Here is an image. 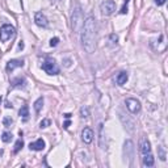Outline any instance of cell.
<instances>
[{"label":"cell","instance_id":"6da1fadb","mask_svg":"<svg viewBox=\"0 0 168 168\" xmlns=\"http://www.w3.org/2000/svg\"><path fill=\"white\" fill-rule=\"evenodd\" d=\"M81 43L87 52H93L96 47V36H97V26L96 20L92 16L85 18L81 26Z\"/></svg>","mask_w":168,"mask_h":168},{"label":"cell","instance_id":"7a4b0ae2","mask_svg":"<svg viewBox=\"0 0 168 168\" xmlns=\"http://www.w3.org/2000/svg\"><path fill=\"white\" fill-rule=\"evenodd\" d=\"M83 22L84 21H83V15H81L80 8H76L72 15V30L75 33H78L81 29V26H83Z\"/></svg>","mask_w":168,"mask_h":168},{"label":"cell","instance_id":"3957f363","mask_svg":"<svg viewBox=\"0 0 168 168\" xmlns=\"http://www.w3.org/2000/svg\"><path fill=\"white\" fill-rule=\"evenodd\" d=\"M42 68L49 75H58L59 74V67H58V64L55 63L54 59H46L42 63Z\"/></svg>","mask_w":168,"mask_h":168},{"label":"cell","instance_id":"277c9868","mask_svg":"<svg viewBox=\"0 0 168 168\" xmlns=\"http://www.w3.org/2000/svg\"><path fill=\"white\" fill-rule=\"evenodd\" d=\"M15 28L9 24H5L0 28V41L3 42H7L8 39H10L13 36H15Z\"/></svg>","mask_w":168,"mask_h":168},{"label":"cell","instance_id":"5b68a950","mask_svg":"<svg viewBox=\"0 0 168 168\" xmlns=\"http://www.w3.org/2000/svg\"><path fill=\"white\" fill-rule=\"evenodd\" d=\"M100 9H101L102 15L110 16L116 10V3L113 1V0H105L104 3H101V5H100Z\"/></svg>","mask_w":168,"mask_h":168},{"label":"cell","instance_id":"8992f818","mask_svg":"<svg viewBox=\"0 0 168 168\" xmlns=\"http://www.w3.org/2000/svg\"><path fill=\"white\" fill-rule=\"evenodd\" d=\"M126 108H127L133 114H135V113H138L139 110H141V102L136 99H127L126 100Z\"/></svg>","mask_w":168,"mask_h":168},{"label":"cell","instance_id":"52a82bcc","mask_svg":"<svg viewBox=\"0 0 168 168\" xmlns=\"http://www.w3.org/2000/svg\"><path fill=\"white\" fill-rule=\"evenodd\" d=\"M81 139H83L84 143H91L93 141V130L91 127H84L81 131Z\"/></svg>","mask_w":168,"mask_h":168},{"label":"cell","instance_id":"ba28073f","mask_svg":"<svg viewBox=\"0 0 168 168\" xmlns=\"http://www.w3.org/2000/svg\"><path fill=\"white\" fill-rule=\"evenodd\" d=\"M34 21H36V24L38 26H41V28H46L47 24H49L46 16H45L43 13H41V12H37L36 13V16H34Z\"/></svg>","mask_w":168,"mask_h":168},{"label":"cell","instance_id":"9c48e42d","mask_svg":"<svg viewBox=\"0 0 168 168\" xmlns=\"http://www.w3.org/2000/svg\"><path fill=\"white\" fill-rule=\"evenodd\" d=\"M22 66H24V59H10L9 62L7 63V71L10 72V71H13L15 68L22 67Z\"/></svg>","mask_w":168,"mask_h":168},{"label":"cell","instance_id":"30bf717a","mask_svg":"<svg viewBox=\"0 0 168 168\" xmlns=\"http://www.w3.org/2000/svg\"><path fill=\"white\" fill-rule=\"evenodd\" d=\"M29 148L33 150V151H42V150L45 148V141L43 139H37L36 142H33V143L29 144Z\"/></svg>","mask_w":168,"mask_h":168},{"label":"cell","instance_id":"8fae6325","mask_svg":"<svg viewBox=\"0 0 168 168\" xmlns=\"http://www.w3.org/2000/svg\"><path fill=\"white\" fill-rule=\"evenodd\" d=\"M141 152L143 155H146V154H150L151 152V146H150V142L147 141L146 138H143L142 139V144H141Z\"/></svg>","mask_w":168,"mask_h":168},{"label":"cell","instance_id":"7c38bea8","mask_svg":"<svg viewBox=\"0 0 168 168\" xmlns=\"http://www.w3.org/2000/svg\"><path fill=\"white\" fill-rule=\"evenodd\" d=\"M127 72H125V71H122V72H120L117 75V78H116V81H117L118 85H123V84L127 81Z\"/></svg>","mask_w":168,"mask_h":168},{"label":"cell","instance_id":"4fadbf2b","mask_svg":"<svg viewBox=\"0 0 168 168\" xmlns=\"http://www.w3.org/2000/svg\"><path fill=\"white\" fill-rule=\"evenodd\" d=\"M143 165L146 167H152L154 165V156L151 154H146L143 158Z\"/></svg>","mask_w":168,"mask_h":168},{"label":"cell","instance_id":"5bb4252c","mask_svg":"<svg viewBox=\"0 0 168 168\" xmlns=\"http://www.w3.org/2000/svg\"><path fill=\"white\" fill-rule=\"evenodd\" d=\"M18 114H20V117H22L24 121H28V118H29V106L28 105H24V106L20 109Z\"/></svg>","mask_w":168,"mask_h":168},{"label":"cell","instance_id":"9a60e30c","mask_svg":"<svg viewBox=\"0 0 168 168\" xmlns=\"http://www.w3.org/2000/svg\"><path fill=\"white\" fill-rule=\"evenodd\" d=\"M24 84H25V79L24 78H16L12 80L13 87H24Z\"/></svg>","mask_w":168,"mask_h":168},{"label":"cell","instance_id":"2e32d148","mask_svg":"<svg viewBox=\"0 0 168 168\" xmlns=\"http://www.w3.org/2000/svg\"><path fill=\"white\" fill-rule=\"evenodd\" d=\"M42 105H43V97H39V99L34 102V109H36V112H39V110L42 109Z\"/></svg>","mask_w":168,"mask_h":168},{"label":"cell","instance_id":"e0dca14e","mask_svg":"<svg viewBox=\"0 0 168 168\" xmlns=\"http://www.w3.org/2000/svg\"><path fill=\"white\" fill-rule=\"evenodd\" d=\"M24 147V141L22 139H18L17 142H16V144H15V148H13V152H15V154H17L18 151H20L21 148H22Z\"/></svg>","mask_w":168,"mask_h":168},{"label":"cell","instance_id":"ac0fdd59","mask_svg":"<svg viewBox=\"0 0 168 168\" xmlns=\"http://www.w3.org/2000/svg\"><path fill=\"white\" fill-rule=\"evenodd\" d=\"M1 139H3V142L8 143V142L12 141V134L8 133V131H4V133H3V135H1Z\"/></svg>","mask_w":168,"mask_h":168},{"label":"cell","instance_id":"d6986e66","mask_svg":"<svg viewBox=\"0 0 168 168\" xmlns=\"http://www.w3.org/2000/svg\"><path fill=\"white\" fill-rule=\"evenodd\" d=\"M12 123H13V121H12V118H10V117H4V118H3V125H4L5 127H9Z\"/></svg>","mask_w":168,"mask_h":168},{"label":"cell","instance_id":"ffe728a7","mask_svg":"<svg viewBox=\"0 0 168 168\" xmlns=\"http://www.w3.org/2000/svg\"><path fill=\"white\" fill-rule=\"evenodd\" d=\"M158 152H159V158H160V160H163V162H164V160H165V151H164V148H163L162 146L158 147Z\"/></svg>","mask_w":168,"mask_h":168},{"label":"cell","instance_id":"44dd1931","mask_svg":"<svg viewBox=\"0 0 168 168\" xmlns=\"http://www.w3.org/2000/svg\"><path fill=\"white\" fill-rule=\"evenodd\" d=\"M50 123H51V121H50L49 118H46V120H42L41 122H39V127L45 129V127H47V126H50Z\"/></svg>","mask_w":168,"mask_h":168},{"label":"cell","instance_id":"7402d4cb","mask_svg":"<svg viewBox=\"0 0 168 168\" xmlns=\"http://www.w3.org/2000/svg\"><path fill=\"white\" fill-rule=\"evenodd\" d=\"M109 42H110V45H117V42H118V37L116 36V34H110L109 36Z\"/></svg>","mask_w":168,"mask_h":168},{"label":"cell","instance_id":"603a6c76","mask_svg":"<svg viewBox=\"0 0 168 168\" xmlns=\"http://www.w3.org/2000/svg\"><path fill=\"white\" fill-rule=\"evenodd\" d=\"M127 4H129V0H125V3H123L122 8H121V10H120L121 15H126V13H127Z\"/></svg>","mask_w":168,"mask_h":168},{"label":"cell","instance_id":"cb8c5ba5","mask_svg":"<svg viewBox=\"0 0 168 168\" xmlns=\"http://www.w3.org/2000/svg\"><path fill=\"white\" fill-rule=\"evenodd\" d=\"M59 43V38H58V37H54V38H51L50 39V46H57V45Z\"/></svg>","mask_w":168,"mask_h":168},{"label":"cell","instance_id":"d4e9b609","mask_svg":"<svg viewBox=\"0 0 168 168\" xmlns=\"http://www.w3.org/2000/svg\"><path fill=\"white\" fill-rule=\"evenodd\" d=\"M80 114H81V117H87V116H88V109H87V108H81Z\"/></svg>","mask_w":168,"mask_h":168},{"label":"cell","instance_id":"484cf974","mask_svg":"<svg viewBox=\"0 0 168 168\" xmlns=\"http://www.w3.org/2000/svg\"><path fill=\"white\" fill-rule=\"evenodd\" d=\"M165 3V0H155V4L156 5H163Z\"/></svg>","mask_w":168,"mask_h":168},{"label":"cell","instance_id":"4316f807","mask_svg":"<svg viewBox=\"0 0 168 168\" xmlns=\"http://www.w3.org/2000/svg\"><path fill=\"white\" fill-rule=\"evenodd\" d=\"M70 121H66V122H64V125H63V127H64V129H68V126H70Z\"/></svg>","mask_w":168,"mask_h":168},{"label":"cell","instance_id":"83f0119b","mask_svg":"<svg viewBox=\"0 0 168 168\" xmlns=\"http://www.w3.org/2000/svg\"><path fill=\"white\" fill-rule=\"evenodd\" d=\"M18 49H20V50L24 49V43H22V42H20V43H18Z\"/></svg>","mask_w":168,"mask_h":168},{"label":"cell","instance_id":"f1b7e54d","mask_svg":"<svg viewBox=\"0 0 168 168\" xmlns=\"http://www.w3.org/2000/svg\"><path fill=\"white\" fill-rule=\"evenodd\" d=\"M64 118H67V120H70V118H71V114H70V113H66V114H64Z\"/></svg>","mask_w":168,"mask_h":168},{"label":"cell","instance_id":"f546056e","mask_svg":"<svg viewBox=\"0 0 168 168\" xmlns=\"http://www.w3.org/2000/svg\"><path fill=\"white\" fill-rule=\"evenodd\" d=\"M5 108H12V104H10V102H7V104H5Z\"/></svg>","mask_w":168,"mask_h":168},{"label":"cell","instance_id":"4dcf8cb0","mask_svg":"<svg viewBox=\"0 0 168 168\" xmlns=\"http://www.w3.org/2000/svg\"><path fill=\"white\" fill-rule=\"evenodd\" d=\"M0 102H1V97H0Z\"/></svg>","mask_w":168,"mask_h":168}]
</instances>
